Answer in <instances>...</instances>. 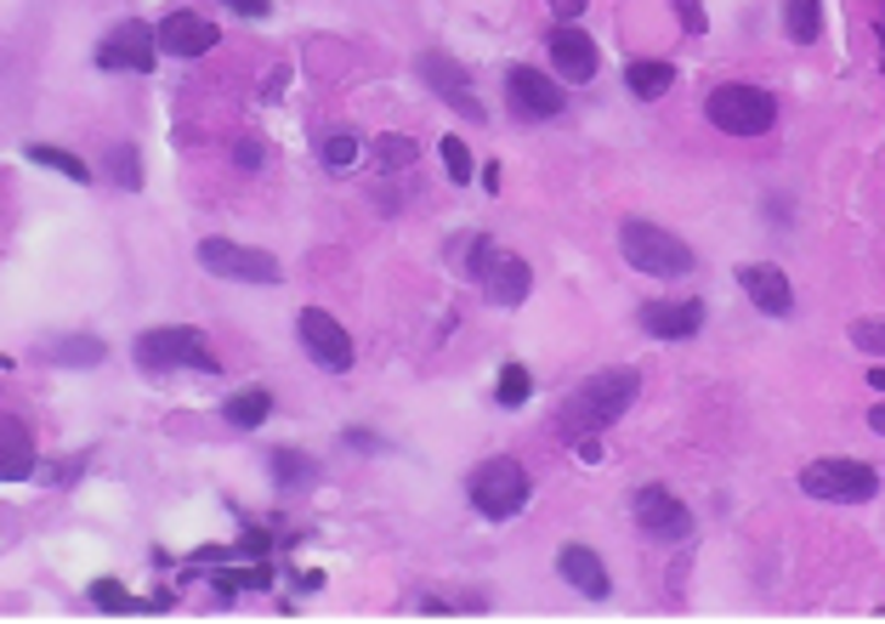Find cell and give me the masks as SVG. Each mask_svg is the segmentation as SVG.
I'll return each instance as SVG.
<instances>
[{"label":"cell","mask_w":885,"mask_h":624,"mask_svg":"<svg viewBox=\"0 0 885 624\" xmlns=\"http://www.w3.org/2000/svg\"><path fill=\"white\" fill-rule=\"evenodd\" d=\"M347 443H352V449H370V454H375V449H386L375 432H347Z\"/></svg>","instance_id":"37"},{"label":"cell","mask_w":885,"mask_h":624,"mask_svg":"<svg viewBox=\"0 0 885 624\" xmlns=\"http://www.w3.org/2000/svg\"><path fill=\"white\" fill-rule=\"evenodd\" d=\"M466 495H472V506H477L488 522H506V517H517L522 506H529V495H534V477L522 472V460L495 454V460H483V466L472 472Z\"/></svg>","instance_id":"5"},{"label":"cell","mask_w":885,"mask_h":624,"mask_svg":"<svg viewBox=\"0 0 885 624\" xmlns=\"http://www.w3.org/2000/svg\"><path fill=\"white\" fill-rule=\"evenodd\" d=\"M851 347L885 364V318H858V324H851Z\"/></svg>","instance_id":"28"},{"label":"cell","mask_w":885,"mask_h":624,"mask_svg":"<svg viewBox=\"0 0 885 624\" xmlns=\"http://www.w3.org/2000/svg\"><path fill=\"white\" fill-rule=\"evenodd\" d=\"M295 336H302V347H307V358L318 370H330V375L352 370V336L341 330V318H330L324 307H307L302 318H295Z\"/></svg>","instance_id":"11"},{"label":"cell","mask_w":885,"mask_h":624,"mask_svg":"<svg viewBox=\"0 0 885 624\" xmlns=\"http://www.w3.org/2000/svg\"><path fill=\"white\" fill-rule=\"evenodd\" d=\"M234 159H239L245 171H256V166H261V143H256V137H250V143H239V148H234Z\"/></svg>","instance_id":"35"},{"label":"cell","mask_w":885,"mask_h":624,"mask_svg":"<svg viewBox=\"0 0 885 624\" xmlns=\"http://www.w3.org/2000/svg\"><path fill=\"white\" fill-rule=\"evenodd\" d=\"M273 477H279V488H290V483H313V466H307V454H295V449H279V454H273Z\"/></svg>","instance_id":"30"},{"label":"cell","mask_w":885,"mask_h":624,"mask_svg":"<svg viewBox=\"0 0 885 624\" xmlns=\"http://www.w3.org/2000/svg\"><path fill=\"white\" fill-rule=\"evenodd\" d=\"M109 171H120V182H125V188H143L137 148H131V143H114V148H109Z\"/></svg>","instance_id":"32"},{"label":"cell","mask_w":885,"mask_h":624,"mask_svg":"<svg viewBox=\"0 0 885 624\" xmlns=\"http://www.w3.org/2000/svg\"><path fill=\"white\" fill-rule=\"evenodd\" d=\"M35 477V443H29L23 420L0 409V483H23Z\"/></svg>","instance_id":"19"},{"label":"cell","mask_w":885,"mask_h":624,"mask_svg":"<svg viewBox=\"0 0 885 624\" xmlns=\"http://www.w3.org/2000/svg\"><path fill=\"white\" fill-rule=\"evenodd\" d=\"M352 159H358V137H352V131H330V137H324V166L347 171Z\"/></svg>","instance_id":"31"},{"label":"cell","mask_w":885,"mask_h":624,"mask_svg":"<svg viewBox=\"0 0 885 624\" xmlns=\"http://www.w3.org/2000/svg\"><path fill=\"white\" fill-rule=\"evenodd\" d=\"M529 398H534V375L522 370V364H506L500 370V386H495V404L500 409H522Z\"/></svg>","instance_id":"25"},{"label":"cell","mask_w":885,"mask_h":624,"mask_svg":"<svg viewBox=\"0 0 885 624\" xmlns=\"http://www.w3.org/2000/svg\"><path fill=\"white\" fill-rule=\"evenodd\" d=\"M466 268H472V279L483 284V295L495 307H522L529 302V290H534V268L522 256H506V250H495V239L488 234H477V245H472V256H466Z\"/></svg>","instance_id":"6"},{"label":"cell","mask_w":885,"mask_h":624,"mask_svg":"<svg viewBox=\"0 0 885 624\" xmlns=\"http://www.w3.org/2000/svg\"><path fill=\"white\" fill-rule=\"evenodd\" d=\"M91 608H97V613H131L137 602L125 597L120 579H97V585H91Z\"/></svg>","instance_id":"29"},{"label":"cell","mask_w":885,"mask_h":624,"mask_svg":"<svg viewBox=\"0 0 885 624\" xmlns=\"http://www.w3.org/2000/svg\"><path fill=\"white\" fill-rule=\"evenodd\" d=\"M625 86H631L636 103H659V97L676 86V69L659 63V57H647V63H631V69H625Z\"/></svg>","instance_id":"21"},{"label":"cell","mask_w":885,"mask_h":624,"mask_svg":"<svg viewBox=\"0 0 885 624\" xmlns=\"http://www.w3.org/2000/svg\"><path fill=\"white\" fill-rule=\"evenodd\" d=\"M631 511H636V529L647 534V540H659V545H681L687 534H693V511H687L665 483H647V488H636V500H631Z\"/></svg>","instance_id":"10"},{"label":"cell","mask_w":885,"mask_h":624,"mask_svg":"<svg viewBox=\"0 0 885 624\" xmlns=\"http://www.w3.org/2000/svg\"><path fill=\"white\" fill-rule=\"evenodd\" d=\"M880 23H885V18H880Z\"/></svg>","instance_id":"42"},{"label":"cell","mask_w":885,"mask_h":624,"mask_svg":"<svg viewBox=\"0 0 885 624\" xmlns=\"http://www.w3.org/2000/svg\"><path fill=\"white\" fill-rule=\"evenodd\" d=\"M676 18H681L687 35H704V7L699 0H676Z\"/></svg>","instance_id":"33"},{"label":"cell","mask_w":885,"mask_h":624,"mask_svg":"<svg viewBox=\"0 0 885 624\" xmlns=\"http://www.w3.org/2000/svg\"><path fill=\"white\" fill-rule=\"evenodd\" d=\"M801 495L824 500V506H869L880 495V472L851 454H824L801 472Z\"/></svg>","instance_id":"4"},{"label":"cell","mask_w":885,"mask_h":624,"mask_svg":"<svg viewBox=\"0 0 885 624\" xmlns=\"http://www.w3.org/2000/svg\"><path fill=\"white\" fill-rule=\"evenodd\" d=\"M874 41H880V69H885V23L874 29Z\"/></svg>","instance_id":"40"},{"label":"cell","mask_w":885,"mask_h":624,"mask_svg":"<svg viewBox=\"0 0 885 624\" xmlns=\"http://www.w3.org/2000/svg\"><path fill=\"white\" fill-rule=\"evenodd\" d=\"M46 358L63 364V370H97L109 358V347L97 336H63V341H46Z\"/></svg>","instance_id":"22"},{"label":"cell","mask_w":885,"mask_h":624,"mask_svg":"<svg viewBox=\"0 0 885 624\" xmlns=\"http://www.w3.org/2000/svg\"><path fill=\"white\" fill-rule=\"evenodd\" d=\"M506 103L517 120H556L568 109V86L545 75V69H529V63H517V69H506Z\"/></svg>","instance_id":"9"},{"label":"cell","mask_w":885,"mask_h":624,"mask_svg":"<svg viewBox=\"0 0 885 624\" xmlns=\"http://www.w3.org/2000/svg\"><path fill=\"white\" fill-rule=\"evenodd\" d=\"M783 35L795 46H812L824 35V0H783Z\"/></svg>","instance_id":"23"},{"label":"cell","mask_w":885,"mask_h":624,"mask_svg":"<svg viewBox=\"0 0 885 624\" xmlns=\"http://www.w3.org/2000/svg\"><path fill=\"white\" fill-rule=\"evenodd\" d=\"M375 154H381V171H404V166H415V159H420V143H409V137H381Z\"/></svg>","instance_id":"27"},{"label":"cell","mask_w":885,"mask_h":624,"mask_svg":"<svg viewBox=\"0 0 885 624\" xmlns=\"http://www.w3.org/2000/svg\"><path fill=\"white\" fill-rule=\"evenodd\" d=\"M585 7H590V0H551V12L563 18V23H574V18H579Z\"/></svg>","instance_id":"36"},{"label":"cell","mask_w":885,"mask_h":624,"mask_svg":"<svg viewBox=\"0 0 885 624\" xmlns=\"http://www.w3.org/2000/svg\"><path fill=\"white\" fill-rule=\"evenodd\" d=\"M200 268L227 279V284H279L284 279V268L268 250H250V245H234V239H200Z\"/></svg>","instance_id":"8"},{"label":"cell","mask_w":885,"mask_h":624,"mask_svg":"<svg viewBox=\"0 0 885 624\" xmlns=\"http://www.w3.org/2000/svg\"><path fill=\"white\" fill-rule=\"evenodd\" d=\"M268 415H273V392L268 386H245V392H234V398L222 404V420L234 426V432H256V426H268Z\"/></svg>","instance_id":"20"},{"label":"cell","mask_w":885,"mask_h":624,"mask_svg":"<svg viewBox=\"0 0 885 624\" xmlns=\"http://www.w3.org/2000/svg\"><path fill=\"white\" fill-rule=\"evenodd\" d=\"M420 80L432 86V97H443V103L454 109V114H466V120H483V103H477V86H472V75L454 63L449 52H426L420 57Z\"/></svg>","instance_id":"14"},{"label":"cell","mask_w":885,"mask_h":624,"mask_svg":"<svg viewBox=\"0 0 885 624\" xmlns=\"http://www.w3.org/2000/svg\"><path fill=\"white\" fill-rule=\"evenodd\" d=\"M869 432H874V438H885V404H874V409H869Z\"/></svg>","instance_id":"38"},{"label":"cell","mask_w":885,"mask_h":624,"mask_svg":"<svg viewBox=\"0 0 885 624\" xmlns=\"http://www.w3.org/2000/svg\"><path fill=\"white\" fill-rule=\"evenodd\" d=\"M738 290H744L767 318H790V313H795V284L783 279L778 261H744V268H738Z\"/></svg>","instance_id":"15"},{"label":"cell","mask_w":885,"mask_h":624,"mask_svg":"<svg viewBox=\"0 0 885 624\" xmlns=\"http://www.w3.org/2000/svg\"><path fill=\"white\" fill-rule=\"evenodd\" d=\"M556 574H563L585 602H608L613 597V579H608L602 556L590 551V545H563V551H556Z\"/></svg>","instance_id":"18"},{"label":"cell","mask_w":885,"mask_h":624,"mask_svg":"<svg viewBox=\"0 0 885 624\" xmlns=\"http://www.w3.org/2000/svg\"><path fill=\"white\" fill-rule=\"evenodd\" d=\"M438 154H443L449 182H454V188H466V182H472V148H466L461 137H443V143H438Z\"/></svg>","instance_id":"26"},{"label":"cell","mask_w":885,"mask_h":624,"mask_svg":"<svg viewBox=\"0 0 885 624\" xmlns=\"http://www.w3.org/2000/svg\"><path fill=\"white\" fill-rule=\"evenodd\" d=\"M0 370H12V358H7V352H0Z\"/></svg>","instance_id":"41"},{"label":"cell","mask_w":885,"mask_h":624,"mask_svg":"<svg viewBox=\"0 0 885 624\" xmlns=\"http://www.w3.org/2000/svg\"><path fill=\"white\" fill-rule=\"evenodd\" d=\"M636 392H642V375H636L631 364L597 370L590 381H579L563 404H556V438L579 443V438H602V432H613V426L631 415Z\"/></svg>","instance_id":"1"},{"label":"cell","mask_w":885,"mask_h":624,"mask_svg":"<svg viewBox=\"0 0 885 624\" xmlns=\"http://www.w3.org/2000/svg\"><path fill=\"white\" fill-rule=\"evenodd\" d=\"M154 52H159V35H154L148 23H120L114 35L103 41V52H97V63H103V69L148 75V69H154Z\"/></svg>","instance_id":"16"},{"label":"cell","mask_w":885,"mask_h":624,"mask_svg":"<svg viewBox=\"0 0 885 624\" xmlns=\"http://www.w3.org/2000/svg\"><path fill=\"white\" fill-rule=\"evenodd\" d=\"M159 35V52H171V57H205L222 35H216V23L205 12H171L166 23L154 29Z\"/></svg>","instance_id":"17"},{"label":"cell","mask_w":885,"mask_h":624,"mask_svg":"<svg viewBox=\"0 0 885 624\" xmlns=\"http://www.w3.org/2000/svg\"><path fill=\"white\" fill-rule=\"evenodd\" d=\"M29 159L35 166H46V171H57V177H69V182H91V166L86 159H75V154H63V148H46V143H29Z\"/></svg>","instance_id":"24"},{"label":"cell","mask_w":885,"mask_h":624,"mask_svg":"<svg viewBox=\"0 0 885 624\" xmlns=\"http://www.w3.org/2000/svg\"><path fill=\"white\" fill-rule=\"evenodd\" d=\"M704 114L715 131H727V137H767L778 125V97L767 86H744V80H727L704 97Z\"/></svg>","instance_id":"3"},{"label":"cell","mask_w":885,"mask_h":624,"mask_svg":"<svg viewBox=\"0 0 885 624\" xmlns=\"http://www.w3.org/2000/svg\"><path fill=\"white\" fill-rule=\"evenodd\" d=\"M222 7H234L239 18H268V12H273V0H222Z\"/></svg>","instance_id":"34"},{"label":"cell","mask_w":885,"mask_h":624,"mask_svg":"<svg viewBox=\"0 0 885 624\" xmlns=\"http://www.w3.org/2000/svg\"><path fill=\"white\" fill-rule=\"evenodd\" d=\"M545 52H551V69H556V80H563V86H590V80H597V69H602L597 41H590L579 23H556L551 41H545Z\"/></svg>","instance_id":"12"},{"label":"cell","mask_w":885,"mask_h":624,"mask_svg":"<svg viewBox=\"0 0 885 624\" xmlns=\"http://www.w3.org/2000/svg\"><path fill=\"white\" fill-rule=\"evenodd\" d=\"M619 250H625V261L647 279H687L699 268L693 245H687L681 234H670V227H659V222H642V216H631L625 227H619Z\"/></svg>","instance_id":"2"},{"label":"cell","mask_w":885,"mask_h":624,"mask_svg":"<svg viewBox=\"0 0 885 624\" xmlns=\"http://www.w3.org/2000/svg\"><path fill=\"white\" fill-rule=\"evenodd\" d=\"M636 324H642V336H653V341H693L704 330V302H699V295H681V302L659 295V302L636 307Z\"/></svg>","instance_id":"13"},{"label":"cell","mask_w":885,"mask_h":624,"mask_svg":"<svg viewBox=\"0 0 885 624\" xmlns=\"http://www.w3.org/2000/svg\"><path fill=\"white\" fill-rule=\"evenodd\" d=\"M131 352H137V364L154 370V375L159 370H205V375L222 370L216 352L205 347V336L200 330H182V324H177V330H143Z\"/></svg>","instance_id":"7"},{"label":"cell","mask_w":885,"mask_h":624,"mask_svg":"<svg viewBox=\"0 0 885 624\" xmlns=\"http://www.w3.org/2000/svg\"><path fill=\"white\" fill-rule=\"evenodd\" d=\"M869 386H874V392H885V364H880V370H869Z\"/></svg>","instance_id":"39"}]
</instances>
